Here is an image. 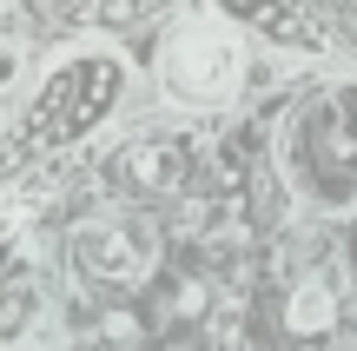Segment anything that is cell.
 I'll use <instances>...</instances> for the list:
<instances>
[{
  "mask_svg": "<svg viewBox=\"0 0 357 351\" xmlns=\"http://www.w3.org/2000/svg\"><path fill=\"white\" fill-rule=\"evenodd\" d=\"M20 80H26V47L20 40H0V100H7Z\"/></svg>",
  "mask_w": 357,
  "mask_h": 351,
  "instance_id": "5b68a950",
  "label": "cell"
},
{
  "mask_svg": "<svg viewBox=\"0 0 357 351\" xmlns=\"http://www.w3.org/2000/svg\"><path fill=\"white\" fill-rule=\"evenodd\" d=\"M166 93L172 100H185V106H218V100H231V87H238V73H245V60H238V40L225 33L218 20H185L178 33L166 40Z\"/></svg>",
  "mask_w": 357,
  "mask_h": 351,
  "instance_id": "6da1fadb",
  "label": "cell"
},
{
  "mask_svg": "<svg viewBox=\"0 0 357 351\" xmlns=\"http://www.w3.org/2000/svg\"><path fill=\"white\" fill-rule=\"evenodd\" d=\"M331 318H337L331 285H298L291 292V312H284V325H291V331H331Z\"/></svg>",
  "mask_w": 357,
  "mask_h": 351,
  "instance_id": "3957f363",
  "label": "cell"
},
{
  "mask_svg": "<svg viewBox=\"0 0 357 351\" xmlns=\"http://www.w3.org/2000/svg\"><path fill=\"white\" fill-rule=\"evenodd\" d=\"M126 172L139 186H166L172 172H178V159H172V146H153V140H146V146H132V153H126Z\"/></svg>",
  "mask_w": 357,
  "mask_h": 351,
  "instance_id": "277c9868",
  "label": "cell"
},
{
  "mask_svg": "<svg viewBox=\"0 0 357 351\" xmlns=\"http://www.w3.org/2000/svg\"><path fill=\"white\" fill-rule=\"evenodd\" d=\"M66 252H73V265L86 278H100V285H132V278H146V259H153L146 232L126 225V219H86V225H73Z\"/></svg>",
  "mask_w": 357,
  "mask_h": 351,
  "instance_id": "7a4b0ae2",
  "label": "cell"
}]
</instances>
